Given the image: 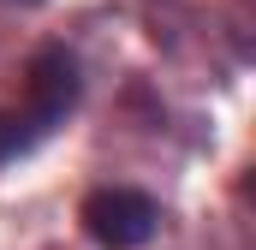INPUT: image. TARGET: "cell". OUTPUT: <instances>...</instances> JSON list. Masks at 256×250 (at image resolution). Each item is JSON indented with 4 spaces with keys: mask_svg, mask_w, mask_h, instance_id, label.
<instances>
[{
    "mask_svg": "<svg viewBox=\"0 0 256 250\" xmlns=\"http://www.w3.org/2000/svg\"><path fill=\"white\" fill-rule=\"evenodd\" d=\"M30 125H24V114H0V161H12L18 149H30Z\"/></svg>",
    "mask_w": 256,
    "mask_h": 250,
    "instance_id": "3",
    "label": "cell"
},
{
    "mask_svg": "<svg viewBox=\"0 0 256 250\" xmlns=\"http://www.w3.org/2000/svg\"><path fill=\"white\" fill-rule=\"evenodd\" d=\"M72 102H78V60L66 48H42L24 66V125L48 131L72 114Z\"/></svg>",
    "mask_w": 256,
    "mask_h": 250,
    "instance_id": "2",
    "label": "cell"
},
{
    "mask_svg": "<svg viewBox=\"0 0 256 250\" xmlns=\"http://www.w3.org/2000/svg\"><path fill=\"white\" fill-rule=\"evenodd\" d=\"M155 202L131 185H102L84 196V232L102 250H143L155 238Z\"/></svg>",
    "mask_w": 256,
    "mask_h": 250,
    "instance_id": "1",
    "label": "cell"
}]
</instances>
